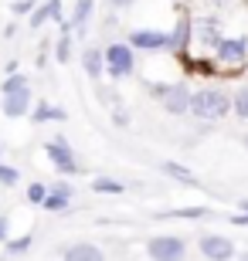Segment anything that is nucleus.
Instances as JSON below:
<instances>
[{
  "label": "nucleus",
  "mask_w": 248,
  "mask_h": 261,
  "mask_svg": "<svg viewBox=\"0 0 248 261\" xmlns=\"http://www.w3.org/2000/svg\"><path fill=\"white\" fill-rule=\"evenodd\" d=\"M31 244H34V238L31 234H20V238H7L4 248H7V254H24V251H31Z\"/></svg>",
  "instance_id": "obj_24"
},
{
  "label": "nucleus",
  "mask_w": 248,
  "mask_h": 261,
  "mask_svg": "<svg viewBox=\"0 0 248 261\" xmlns=\"http://www.w3.org/2000/svg\"><path fill=\"white\" fill-rule=\"evenodd\" d=\"M92 194H126V184L123 180H116V176H96L92 180Z\"/></svg>",
  "instance_id": "obj_21"
},
{
  "label": "nucleus",
  "mask_w": 248,
  "mask_h": 261,
  "mask_svg": "<svg viewBox=\"0 0 248 261\" xmlns=\"http://www.w3.org/2000/svg\"><path fill=\"white\" fill-rule=\"evenodd\" d=\"M20 184V173H17V166H7V163H0V187H17Z\"/></svg>",
  "instance_id": "obj_26"
},
{
  "label": "nucleus",
  "mask_w": 248,
  "mask_h": 261,
  "mask_svg": "<svg viewBox=\"0 0 248 261\" xmlns=\"http://www.w3.org/2000/svg\"><path fill=\"white\" fill-rule=\"evenodd\" d=\"M61 258L65 261H102L105 251L99 248V244H92V241H75V244H68L65 251H61Z\"/></svg>",
  "instance_id": "obj_14"
},
{
  "label": "nucleus",
  "mask_w": 248,
  "mask_h": 261,
  "mask_svg": "<svg viewBox=\"0 0 248 261\" xmlns=\"http://www.w3.org/2000/svg\"><path fill=\"white\" fill-rule=\"evenodd\" d=\"M126 41H129L133 48L146 51V55L167 51V31H156V28H133L129 34H126Z\"/></svg>",
  "instance_id": "obj_8"
},
{
  "label": "nucleus",
  "mask_w": 248,
  "mask_h": 261,
  "mask_svg": "<svg viewBox=\"0 0 248 261\" xmlns=\"http://www.w3.org/2000/svg\"><path fill=\"white\" fill-rule=\"evenodd\" d=\"M0 163H4V146H0Z\"/></svg>",
  "instance_id": "obj_34"
},
{
  "label": "nucleus",
  "mask_w": 248,
  "mask_h": 261,
  "mask_svg": "<svg viewBox=\"0 0 248 261\" xmlns=\"http://www.w3.org/2000/svg\"><path fill=\"white\" fill-rule=\"evenodd\" d=\"M194 44V28H191V17H177V24H173V31L167 34V51H173V55H187Z\"/></svg>",
  "instance_id": "obj_10"
},
{
  "label": "nucleus",
  "mask_w": 248,
  "mask_h": 261,
  "mask_svg": "<svg viewBox=\"0 0 248 261\" xmlns=\"http://www.w3.org/2000/svg\"><path fill=\"white\" fill-rule=\"evenodd\" d=\"M105 75L119 82V78H129L136 71V48L129 41H112V44H105Z\"/></svg>",
  "instance_id": "obj_3"
},
{
  "label": "nucleus",
  "mask_w": 248,
  "mask_h": 261,
  "mask_svg": "<svg viewBox=\"0 0 248 261\" xmlns=\"http://www.w3.org/2000/svg\"><path fill=\"white\" fill-rule=\"evenodd\" d=\"M191 28H194V44L200 51H211L221 38V17L218 14H200V17H191ZM191 44V48H194Z\"/></svg>",
  "instance_id": "obj_7"
},
{
  "label": "nucleus",
  "mask_w": 248,
  "mask_h": 261,
  "mask_svg": "<svg viewBox=\"0 0 248 261\" xmlns=\"http://www.w3.org/2000/svg\"><path fill=\"white\" fill-rule=\"evenodd\" d=\"M238 211H245V214H248V197H245V200L238 203Z\"/></svg>",
  "instance_id": "obj_33"
},
{
  "label": "nucleus",
  "mask_w": 248,
  "mask_h": 261,
  "mask_svg": "<svg viewBox=\"0 0 248 261\" xmlns=\"http://www.w3.org/2000/svg\"><path fill=\"white\" fill-rule=\"evenodd\" d=\"M211 58H214V68L238 71L241 65H248V38L245 34H221L218 44L211 48Z\"/></svg>",
  "instance_id": "obj_2"
},
{
  "label": "nucleus",
  "mask_w": 248,
  "mask_h": 261,
  "mask_svg": "<svg viewBox=\"0 0 248 261\" xmlns=\"http://www.w3.org/2000/svg\"><path fill=\"white\" fill-rule=\"evenodd\" d=\"M245 146H248V136H245Z\"/></svg>",
  "instance_id": "obj_35"
},
{
  "label": "nucleus",
  "mask_w": 248,
  "mask_h": 261,
  "mask_svg": "<svg viewBox=\"0 0 248 261\" xmlns=\"http://www.w3.org/2000/svg\"><path fill=\"white\" fill-rule=\"evenodd\" d=\"M82 68H85V75L92 82H99L105 75V51L102 48H85L82 51Z\"/></svg>",
  "instance_id": "obj_16"
},
{
  "label": "nucleus",
  "mask_w": 248,
  "mask_h": 261,
  "mask_svg": "<svg viewBox=\"0 0 248 261\" xmlns=\"http://www.w3.org/2000/svg\"><path fill=\"white\" fill-rule=\"evenodd\" d=\"M72 197L75 194H68V190H58V187H48V197H44V211L51 214H72Z\"/></svg>",
  "instance_id": "obj_17"
},
{
  "label": "nucleus",
  "mask_w": 248,
  "mask_h": 261,
  "mask_svg": "<svg viewBox=\"0 0 248 261\" xmlns=\"http://www.w3.org/2000/svg\"><path fill=\"white\" fill-rule=\"evenodd\" d=\"M187 116L200 119V122H221L224 116H231V95L218 85H204L191 95V112Z\"/></svg>",
  "instance_id": "obj_1"
},
{
  "label": "nucleus",
  "mask_w": 248,
  "mask_h": 261,
  "mask_svg": "<svg viewBox=\"0 0 248 261\" xmlns=\"http://www.w3.org/2000/svg\"><path fill=\"white\" fill-rule=\"evenodd\" d=\"M24 197H28V203H44V197H48V184H28V190H24Z\"/></svg>",
  "instance_id": "obj_25"
},
{
  "label": "nucleus",
  "mask_w": 248,
  "mask_h": 261,
  "mask_svg": "<svg viewBox=\"0 0 248 261\" xmlns=\"http://www.w3.org/2000/svg\"><path fill=\"white\" fill-rule=\"evenodd\" d=\"M34 7H38V0H14V4H10V14H14V17H28Z\"/></svg>",
  "instance_id": "obj_27"
},
{
  "label": "nucleus",
  "mask_w": 248,
  "mask_h": 261,
  "mask_svg": "<svg viewBox=\"0 0 248 261\" xmlns=\"http://www.w3.org/2000/svg\"><path fill=\"white\" fill-rule=\"evenodd\" d=\"M187 241L184 234H150L146 238V258L153 261H181L187 258Z\"/></svg>",
  "instance_id": "obj_5"
},
{
  "label": "nucleus",
  "mask_w": 248,
  "mask_h": 261,
  "mask_svg": "<svg viewBox=\"0 0 248 261\" xmlns=\"http://www.w3.org/2000/svg\"><path fill=\"white\" fill-rule=\"evenodd\" d=\"M31 106H34V95H31V88H20V92H7L0 109H4V116L7 119H24L31 116Z\"/></svg>",
  "instance_id": "obj_11"
},
{
  "label": "nucleus",
  "mask_w": 248,
  "mask_h": 261,
  "mask_svg": "<svg viewBox=\"0 0 248 261\" xmlns=\"http://www.w3.org/2000/svg\"><path fill=\"white\" fill-rule=\"evenodd\" d=\"M44 156H48V163L58 170V176H78L82 173V163L75 160V149L68 146V139L61 133H55L44 143Z\"/></svg>",
  "instance_id": "obj_4"
},
{
  "label": "nucleus",
  "mask_w": 248,
  "mask_h": 261,
  "mask_svg": "<svg viewBox=\"0 0 248 261\" xmlns=\"http://www.w3.org/2000/svg\"><path fill=\"white\" fill-rule=\"evenodd\" d=\"M204 4H208L211 10H224V7H228V4H231V0H204Z\"/></svg>",
  "instance_id": "obj_32"
},
{
  "label": "nucleus",
  "mask_w": 248,
  "mask_h": 261,
  "mask_svg": "<svg viewBox=\"0 0 248 261\" xmlns=\"http://www.w3.org/2000/svg\"><path fill=\"white\" fill-rule=\"evenodd\" d=\"M133 4H136V0H109V7H112V10H129Z\"/></svg>",
  "instance_id": "obj_31"
},
{
  "label": "nucleus",
  "mask_w": 248,
  "mask_h": 261,
  "mask_svg": "<svg viewBox=\"0 0 248 261\" xmlns=\"http://www.w3.org/2000/svg\"><path fill=\"white\" fill-rule=\"evenodd\" d=\"M99 98H102V106H109V109L123 106V98H119V92H112V88H99Z\"/></svg>",
  "instance_id": "obj_28"
},
{
  "label": "nucleus",
  "mask_w": 248,
  "mask_h": 261,
  "mask_svg": "<svg viewBox=\"0 0 248 261\" xmlns=\"http://www.w3.org/2000/svg\"><path fill=\"white\" fill-rule=\"evenodd\" d=\"M197 251L204 254V258L211 261H224V258H235V244H231V238H224V234H200L197 238Z\"/></svg>",
  "instance_id": "obj_9"
},
{
  "label": "nucleus",
  "mask_w": 248,
  "mask_h": 261,
  "mask_svg": "<svg viewBox=\"0 0 248 261\" xmlns=\"http://www.w3.org/2000/svg\"><path fill=\"white\" fill-rule=\"evenodd\" d=\"M92 10H96V0H75L72 17H68V20H58V24H65L72 34H85V28L92 24Z\"/></svg>",
  "instance_id": "obj_12"
},
{
  "label": "nucleus",
  "mask_w": 248,
  "mask_h": 261,
  "mask_svg": "<svg viewBox=\"0 0 248 261\" xmlns=\"http://www.w3.org/2000/svg\"><path fill=\"white\" fill-rule=\"evenodd\" d=\"M160 170L170 180H177V184H184V187H197V176H194V170H187V166H181V163H173V160H167V163H160Z\"/></svg>",
  "instance_id": "obj_18"
},
{
  "label": "nucleus",
  "mask_w": 248,
  "mask_h": 261,
  "mask_svg": "<svg viewBox=\"0 0 248 261\" xmlns=\"http://www.w3.org/2000/svg\"><path fill=\"white\" fill-rule=\"evenodd\" d=\"M68 112L61 106H51V102H34L31 106V122H38V126H44V122H65Z\"/></svg>",
  "instance_id": "obj_15"
},
{
  "label": "nucleus",
  "mask_w": 248,
  "mask_h": 261,
  "mask_svg": "<svg viewBox=\"0 0 248 261\" xmlns=\"http://www.w3.org/2000/svg\"><path fill=\"white\" fill-rule=\"evenodd\" d=\"M20 88H31V75H20V71H7V78L0 82V95H7V92H20Z\"/></svg>",
  "instance_id": "obj_22"
},
{
  "label": "nucleus",
  "mask_w": 248,
  "mask_h": 261,
  "mask_svg": "<svg viewBox=\"0 0 248 261\" xmlns=\"http://www.w3.org/2000/svg\"><path fill=\"white\" fill-rule=\"evenodd\" d=\"M156 217H181V221H204L211 217L208 207H177V211H156Z\"/></svg>",
  "instance_id": "obj_19"
},
{
  "label": "nucleus",
  "mask_w": 248,
  "mask_h": 261,
  "mask_svg": "<svg viewBox=\"0 0 248 261\" xmlns=\"http://www.w3.org/2000/svg\"><path fill=\"white\" fill-rule=\"evenodd\" d=\"M48 20H61V0H44V4H38V7H34V10L28 14L31 31L44 28Z\"/></svg>",
  "instance_id": "obj_13"
},
{
  "label": "nucleus",
  "mask_w": 248,
  "mask_h": 261,
  "mask_svg": "<svg viewBox=\"0 0 248 261\" xmlns=\"http://www.w3.org/2000/svg\"><path fill=\"white\" fill-rule=\"evenodd\" d=\"M177 4H181V0H177Z\"/></svg>",
  "instance_id": "obj_36"
},
{
  "label": "nucleus",
  "mask_w": 248,
  "mask_h": 261,
  "mask_svg": "<svg viewBox=\"0 0 248 261\" xmlns=\"http://www.w3.org/2000/svg\"><path fill=\"white\" fill-rule=\"evenodd\" d=\"M191 85H187V82H170V85H167V82H163V88H160V106H163V112H167V116H187V112H191Z\"/></svg>",
  "instance_id": "obj_6"
},
{
  "label": "nucleus",
  "mask_w": 248,
  "mask_h": 261,
  "mask_svg": "<svg viewBox=\"0 0 248 261\" xmlns=\"http://www.w3.org/2000/svg\"><path fill=\"white\" fill-rule=\"evenodd\" d=\"M231 112H235L238 119H245V122H248V85H241L238 92L231 95Z\"/></svg>",
  "instance_id": "obj_23"
},
{
  "label": "nucleus",
  "mask_w": 248,
  "mask_h": 261,
  "mask_svg": "<svg viewBox=\"0 0 248 261\" xmlns=\"http://www.w3.org/2000/svg\"><path fill=\"white\" fill-rule=\"evenodd\" d=\"M51 55H55L58 65H68V61H72V31H68V28H61V38L55 41Z\"/></svg>",
  "instance_id": "obj_20"
},
{
  "label": "nucleus",
  "mask_w": 248,
  "mask_h": 261,
  "mask_svg": "<svg viewBox=\"0 0 248 261\" xmlns=\"http://www.w3.org/2000/svg\"><path fill=\"white\" fill-rule=\"evenodd\" d=\"M109 112H112V122H116V126H119V129H126V126H129V112H126L123 106L109 109Z\"/></svg>",
  "instance_id": "obj_29"
},
{
  "label": "nucleus",
  "mask_w": 248,
  "mask_h": 261,
  "mask_svg": "<svg viewBox=\"0 0 248 261\" xmlns=\"http://www.w3.org/2000/svg\"><path fill=\"white\" fill-rule=\"evenodd\" d=\"M7 238H10V217L0 214V241H7Z\"/></svg>",
  "instance_id": "obj_30"
}]
</instances>
